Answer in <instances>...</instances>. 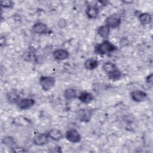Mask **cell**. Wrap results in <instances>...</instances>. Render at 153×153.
<instances>
[{
  "mask_svg": "<svg viewBox=\"0 0 153 153\" xmlns=\"http://www.w3.org/2000/svg\"><path fill=\"white\" fill-rule=\"evenodd\" d=\"M50 138L47 133H39L35 135L33 138V143L36 146H43L48 143Z\"/></svg>",
  "mask_w": 153,
  "mask_h": 153,
  "instance_id": "7",
  "label": "cell"
},
{
  "mask_svg": "<svg viewBox=\"0 0 153 153\" xmlns=\"http://www.w3.org/2000/svg\"><path fill=\"white\" fill-rule=\"evenodd\" d=\"M93 110L91 108H84L78 112V118L81 122H89L93 116Z\"/></svg>",
  "mask_w": 153,
  "mask_h": 153,
  "instance_id": "4",
  "label": "cell"
},
{
  "mask_svg": "<svg viewBox=\"0 0 153 153\" xmlns=\"http://www.w3.org/2000/svg\"><path fill=\"white\" fill-rule=\"evenodd\" d=\"M64 97L67 100H72L76 98L77 97V92L76 91L72 88H69L65 90L63 93Z\"/></svg>",
  "mask_w": 153,
  "mask_h": 153,
  "instance_id": "16",
  "label": "cell"
},
{
  "mask_svg": "<svg viewBox=\"0 0 153 153\" xmlns=\"http://www.w3.org/2000/svg\"><path fill=\"white\" fill-rule=\"evenodd\" d=\"M102 70L103 71V72H105L106 73V74L107 75V74L112 72L114 70L117 69L118 68L117 67L116 65L114 63L111 62H106L102 65Z\"/></svg>",
  "mask_w": 153,
  "mask_h": 153,
  "instance_id": "17",
  "label": "cell"
},
{
  "mask_svg": "<svg viewBox=\"0 0 153 153\" xmlns=\"http://www.w3.org/2000/svg\"><path fill=\"white\" fill-rule=\"evenodd\" d=\"M65 138L72 143H78L81 140V136L79 133L74 128L69 129L65 133Z\"/></svg>",
  "mask_w": 153,
  "mask_h": 153,
  "instance_id": "5",
  "label": "cell"
},
{
  "mask_svg": "<svg viewBox=\"0 0 153 153\" xmlns=\"http://www.w3.org/2000/svg\"><path fill=\"white\" fill-rule=\"evenodd\" d=\"M2 142L4 145H5L7 146H9V147H11V148L16 146V141H15L13 137L10 136H5L2 139Z\"/></svg>",
  "mask_w": 153,
  "mask_h": 153,
  "instance_id": "20",
  "label": "cell"
},
{
  "mask_svg": "<svg viewBox=\"0 0 153 153\" xmlns=\"http://www.w3.org/2000/svg\"><path fill=\"white\" fill-rule=\"evenodd\" d=\"M121 18L120 17L115 14H113L108 16L105 21V25L108 27L111 28H117L120 26L121 24Z\"/></svg>",
  "mask_w": 153,
  "mask_h": 153,
  "instance_id": "3",
  "label": "cell"
},
{
  "mask_svg": "<svg viewBox=\"0 0 153 153\" xmlns=\"http://www.w3.org/2000/svg\"><path fill=\"white\" fill-rule=\"evenodd\" d=\"M35 104V100L31 98H20L16 103L17 106L21 110H26L33 107Z\"/></svg>",
  "mask_w": 153,
  "mask_h": 153,
  "instance_id": "6",
  "label": "cell"
},
{
  "mask_svg": "<svg viewBox=\"0 0 153 153\" xmlns=\"http://www.w3.org/2000/svg\"><path fill=\"white\" fill-rule=\"evenodd\" d=\"M97 33L100 37L106 40L110 35V28L105 25L100 26L97 28Z\"/></svg>",
  "mask_w": 153,
  "mask_h": 153,
  "instance_id": "13",
  "label": "cell"
},
{
  "mask_svg": "<svg viewBox=\"0 0 153 153\" xmlns=\"http://www.w3.org/2000/svg\"><path fill=\"white\" fill-rule=\"evenodd\" d=\"M138 17H139V20L140 23L143 25H149L152 21L151 16L149 14L146 13H140Z\"/></svg>",
  "mask_w": 153,
  "mask_h": 153,
  "instance_id": "18",
  "label": "cell"
},
{
  "mask_svg": "<svg viewBox=\"0 0 153 153\" xmlns=\"http://www.w3.org/2000/svg\"><path fill=\"white\" fill-rule=\"evenodd\" d=\"M117 49V47L114 44L106 39L95 46L94 52L99 55H105L112 53Z\"/></svg>",
  "mask_w": 153,
  "mask_h": 153,
  "instance_id": "1",
  "label": "cell"
},
{
  "mask_svg": "<svg viewBox=\"0 0 153 153\" xmlns=\"http://www.w3.org/2000/svg\"><path fill=\"white\" fill-rule=\"evenodd\" d=\"M32 30L35 33L42 35V34L47 33L48 32L49 29L46 24L42 22H36L33 25L32 27Z\"/></svg>",
  "mask_w": 153,
  "mask_h": 153,
  "instance_id": "8",
  "label": "cell"
},
{
  "mask_svg": "<svg viewBox=\"0 0 153 153\" xmlns=\"http://www.w3.org/2000/svg\"><path fill=\"white\" fill-rule=\"evenodd\" d=\"M78 98L81 102L87 104L92 102L94 100V97L92 93L85 91H82L78 96Z\"/></svg>",
  "mask_w": 153,
  "mask_h": 153,
  "instance_id": "12",
  "label": "cell"
},
{
  "mask_svg": "<svg viewBox=\"0 0 153 153\" xmlns=\"http://www.w3.org/2000/svg\"><path fill=\"white\" fill-rule=\"evenodd\" d=\"M85 14L88 19H94L97 18L99 14V8L95 5L88 6L85 11Z\"/></svg>",
  "mask_w": 153,
  "mask_h": 153,
  "instance_id": "11",
  "label": "cell"
},
{
  "mask_svg": "<svg viewBox=\"0 0 153 153\" xmlns=\"http://www.w3.org/2000/svg\"><path fill=\"white\" fill-rule=\"evenodd\" d=\"M7 99L10 103H16L20 99L19 94L15 91H10L7 94Z\"/></svg>",
  "mask_w": 153,
  "mask_h": 153,
  "instance_id": "19",
  "label": "cell"
},
{
  "mask_svg": "<svg viewBox=\"0 0 153 153\" xmlns=\"http://www.w3.org/2000/svg\"><path fill=\"white\" fill-rule=\"evenodd\" d=\"M99 65V62L93 58L87 59L84 63V68L89 71H92L97 68Z\"/></svg>",
  "mask_w": 153,
  "mask_h": 153,
  "instance_id": "15",
  "label": "cell"
},
{
  "mask_svg": "<svg viewBox=\"0 0 153 153\" xmlns=\"http://www.w3.org/2000/svg\"><path fill=\"white\" fill-rule=\"evenodd\" d=\"M54 58L57 60H63L67 59L69 56V53L66 50L63 48H59L54 50L53 53Z\"/></svg>",
  "mask_w": 153,
  "mask_h": 153,
  "instance_id": "10",
  "label": "cell"
},
{
  "mask_svg": "<svg viewBox=\"0 0 153 153\" xmlns=\"http://www.w3.org/2000/svg\"><path fill=\"white\" fill-rule=\"evenodd\" d=\"M147 94L142 90H134L130 93L131 99L136 102H142L147 98Z\"/></svg>",
  "mask_w": 153,
  "mask_h": 153,
  "instance_id": "9",
  "label": "cell"
},
{
  "mask_svg": "<svg viewBox=\"0 0 153 153\" xmlns=\"http://www.w3.org/2000/svg\"><path fill=\"white\" fill-rule=\"evenodd\" d=\"M1 5L4 8H11L14 6V2L12 1H2Z\"/></svg>",
  "mask_w": 153,
  "mask_h": 153,
  "instance_id": "22",
  "label": "cell"
},
{
  "mask_svg": "<svg viewBox=\"0 0 153 153\" xmlns=\"http://www.w3.org/2000/svg\"><path fill=\"white\" fill-rule=\"evenodd\" d=\"M63 25H64V26L66 25V21H65V19H61L59 20V26L60 27H63Z\"/></svg>",
  "mask_w": 153,
  "mask_h": 153,
  "instance_id": "24",
  "label": "cell"
},
{
  "mask_svg": "<svg viewBox=\"0 0 153 153\" xmlns=\"http://www.w3.org/2000/svg\"><path fill=\"white\" fill-rule=\"evenodd\" d=\"M145 81H146V83L148 84V85H152V82H153V74L152 73L151 74L148 75L146 77Z\"/></svg>",
  "mask_w": 153,
  "mask_h": 153,
  "instance_id": "23",
  "label": "cell"
},
{
  "mask_svg": "<svg viewBox=\"0 0 153 153\" xmlns=\"http://www.w3.org/2000/svg\"><path fill=\"white\" fill-rule=\"evenodd\" d=\"M39 83L44 91H48L55 85L56 79L53 76H41L39 79Z\"/></svg>",
  "mask_w": 153,
  "mask_h": 153,
  "instance_id": "2",
  "label": "cell"
},
{
  "mask_svg": "<svg viewBox=\"0 0 153 153\" xmlns=\"http://www.w3.org/2000/svg\"><path fill=\"white\" fill-rule=\"evenodd\" d=\"M107 76L110 79L116 81L119 79L122 76V72L118 68H117L112 72L107 74Z\"/></svg>",
  "mask_w": 153,
  "mask_h": 153,
  "instance_id": "21",
  "label": "cell"
},
{
  "mask_svg": "<svg viewBox=\"0 0 153 153\" xmlns=\"http://www.w3.org/2000/svg\"><path fill=\"white\" fill-rule=\"evenodd\" d=\"M47 134L49 137L54 141H59L63 137V134L62 131L57 128L51 129L47 133Z\"/></svg>",
  "mask_w": 153,
  "mask_h": 153,
  "instance_id": "14",
  "label": "cell"
}]
</instances>
